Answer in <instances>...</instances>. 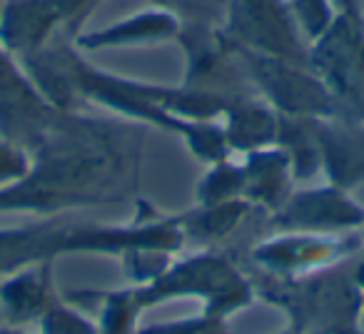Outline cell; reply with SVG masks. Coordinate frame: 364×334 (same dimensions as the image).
<instances>
[{
  "label": "cell",
  "instance_id": "30bf717a",
  "mask_svg": "<svg viewBox=\"0 0 364 334\" xmlns=\"http://www.w3.org/2000/svg\"><path fill=\"white\" fill-rule=\"evenodd\" d=\"M63 115L33 82L21 58L0 43V135L33 152Z\"/></svg>",
  "mask_w": 364,
  "mask_h": 334
},
{
  "label": "cell",
  "instance_id": "8fae6325",
  "mask_svg": "<svg viewBox=\"0 0 364 334\" xmlns=\"http://www.w3.org/2000/svg\"><path fill=\"white\" fill-rule=\"evenodd\" d=\"M364 249V239L354 235L272 232L250 247V264L274 277H299L332 264L347 262Z\"/></svg>",
  "mask_w": 364,
  "mask_h": 334
},
{
  "label": "cell",
  "instance_id": "f546056e",
  "mask_svg": "<svg viewBox=\"0 0 364 334\" xmlns=\"http://www.w3.org/2000/svg\"><path fill=\"white\" fill-rule=\"evenodd\" d=\"M277 334H297V332H294V329H289V327H287V329H284V332H277Z\"/></svg>",
  "mask_w": 364,
  "mask_h": 334
},
{
  "label": "cell",
  "instance_id": "4316f807",
  "mask_svg": "<svg viewBox=\"0 0 364 334\" xmlns=\"http://www.w3.org/2000/svg\"><path fill=\"white\" fill-rule=\"evenodd\" d=\"M287 3L292 6L294 16L299 18L302 31L307 33L309 41H314L329 26L334 13H337L332 6V0H287Z\"/></svg>",
  "mask_w": 364,
  "mask_h": 334
},
{
  "label": "cell",
  "instance_id": "8992f818",
  "mask_svg": "<svg viewBox=\"0 0 364 334\" xmlns=\"http://www.w3.org/2000/svg\"><path fill=\"white\" fill-rule=\"evenodd\" d=\"M223 33L242 50L309 65V38L287 0H230Z\"/></svg>",
  "mask_w": 364,
  "mask_h": 334
},
{
  "label": "cell",
  "instance_id": "7a4b0ae2",
  "mask_svg": "<svg viewBox=\"0 0 364 334\" xmlns=\"http://www.w3.org/2000/svg\"><path fill=\"white\" fill-rule=\"evenodd\" d=\"M130 222H97L80 212H63L33 220L21 227L0 230V277L36 262H55L70 254H102L120 262L140 249L177 252L185 247L180 217L160 212L145 200H135Z\"/></svg>",
  "mask_w": 364,
  "mask_h": 334
},
{
  "label": "cell",
  "instance_id": "ba28073f",
  "mask_svg": "<svg viewBox=\"0 0 364 334\" xmlns=\"http://www.w3.org/2000/svg\"><path fill=\"white\" fill-rule=\"evenodd\" d=\"M105 0H6L0 43L18 58L41 50L58 36L75 41Z\"/></svg>",
  "mask_w": 364,
  "mask_h": 334
},
{
  "label": "cell",
  "instance_id": "2e32d148",
  "mask_svg": "<svg viewBox=\"0 0 364 334\" xmlns=\"http://www.w3.org/2000/svg\"><path fill=\"white\" fill-rule=\"evenodd\" d=\"M242 198L264 217L277 212L294 193V175L282 147L269 145L242 155Z\"/></svg>",
  "mask_w": 364,
  "mask_h": 334
},
{
  "label": "cell",
  "instance_id": "d6986e66",
  "mask_svg": "<svg viewBox=\"0 0 364 334\" xmlns=\"http://www.w3.org/2000/svg\"><path fill=\"white\" fill-rule=\"evenodd\" d=\"M65 299L77 307L95 309L100 334H135L145 309L132 284L125 289H70Z\"/></svg>",
  "mask_w": 364,
  "mask_h": 334
},
{
  "label": "cell",
  "instance_id": "9c48e42d",
  "mask_svg": "<svg viewBox=\"0 0 364 334\" xmlns=\"http://www.w3.org/2000/svg\"><path fill=\"white\" fill-rule=\"evenodd\" d=\"M175 43L185 55L182 87L210 92L223 100L255 92L232 41L215 26H180Z\"/></svg>",
  "mask_w": 364,
  "mask_h": 334
},
{
  "label": "cell",
  "instance_id": "484cf974",
  "mask_svg": "<svg viewBox=\"0 0 364 334\" xmlns=\"http://www.w3.org/2000/svg\"><path fill=\"white\" fill-rule=\"evenodd\" d=\"M33 157L26 147L6 140L0 135V190H8L18 185L31 173Z\"/></svg>",
  "mask_w": 364,
  "mask_h": 334
},
{
  "label": "cell",
  "instance_id": "5b68a950",
  "mask_svg": "<svg viewBox=\"0 0 364 334\" xmlns=\"http://www.w3.org/2000/svg\"><path fill=\"white\" fill-rule=\"evenodd\" d=\"M309 68L332 92L342 117L364 122V11L334 13L309 41Z\"/></svg>",
  "mask_w": 364,
  "mask_h": 334
},
{
  "label": "cell",
  "instance_id": "4fadbf2b",
  "mask_svg": "<svg viewBox=\"0 0 364 334\" xmlns=\"http://www.w3.org/2000/svg\"><path fill=\"white\" fill-rule=\"evenodd\" d=\"M317 142L324 183L354 193L364 185V122L317 117Z\"/></svg>",
  "mask_w": 364,
  "mask_h": 334
},
{
  "label": "cell",
  "instance_id": "7402d4cb",
  "mask_svg": "<svg viewBox=\"0 0 364 334\" xmlns=\"http://www.w3.org/2000/svg\"><path fill=\"white\" fill-rule=\"evenodd\" d=\"M36 329L38 334H100L95 319L87 317L85 309L68 302L60 294L43 312V317L36 322Z\"/></svg>",
  "mask_w": 364,
  "mask_h": 334
},
{
  "label": "cell",
  "instance_id": "d4e9b609",
  "mask_svg": "<svg viewBox=\"0 0 364 334\" xmlns=\"http://www.w3.org/2000/svg\"><path fill=\"white\" fill-rule=\"evenodd\" d=\"M135 334H235V332L228 327V317L200 309V314H193V317L140 324Z\"/></svg>",
  "mask_w": 364,
  "mask_h": 334
},
{
  "label": "cell",
  "instance_id": "3957f363",
  "mask_svg": "<svg viewBox=\"0 0 364 334\" xmlns=\"http://www.w3.org/2000/svg\"><path fill=\"white\" fill-rule=\"evenodd\" d=\"M250 279L255 294L282 309L297 334H364V299L354 264L339 262L299 277H274L255 269Z\"/></svg>",
  "mask_w": 364,
  "mask_h": 334
},
{
  "label": "cell",
  "instance_id": "5bb4252c",
  "mask_svg": "<svg viewBox=\"0 0 364 334\" xmlns=\"http://www.w3.org/2000/svg\"><path fill=\"white\" fill-rule=\"evenodd\" d=\"M180 33V21L162 8H145L132 16L115 21L100 31H82L75 38L77 50L100 53V50H120V48H152L175 43Z\"/></svg>",
  "mask_w": 364,
  "mask_h": 334
},
{
  "label": "cell",
  "instance_id": "7c38bea8",
  "mask_svg": "<svg viewBox=\"0 0 364 334\" xmlns=\"http://www.w3.org/2000/svg\"><path fill=\"white\" fill-rule=\"evenodd\" d=\"M364 225V205L337 185H309L289 195L277 212L264 217L272 232L354 235Z\"/></svg>",
  "mask_w": 364,
  "mask_h": 334
},
{
  "label": "cell",
  "instance_id": "277c9868",
  "mask_svg": "<svg viewBox=\"0 0 364 334\" xmlns=\"http://www.w3.org/2000/svg\"><path fill=\"white\" fill-rule=\"evenodd\" d=\"M142 307L150 309L172 299H198L203 312L232 317L257 299L252 279L225 249H203L182 259L147 284H132Z\"/></svg>",
  "mask_w": 364,
  "mask_h": 334
},
{
  "label": "cell",
  "instance_id": "e0dca14e",
  "mask_svg": "<svg viewBox=\"0 0 364 334\" xmlns=\"http://www.w3.org/2000/svg\"><path fill=\"white\" fill-rule=\"evenodd\" d=\"M218 120L223 125L225 140L232 155H247V152L262 150L277 142L279 112L269 102H264L257 92L228 100Z\"/></svg>",
  "mask_w": 364,
  "mask_h": 334
},
{
  "label": "cell",
  "instance_id": "ffe728a7",
  "mask_svg": "<svg viewBox=\"0 0 364 334\" xmlns=\"http://www.w3.org/2000/svg\"><path fill=\"white\" fill-rule=\"evenodd\" d=\"M317 117H287L279 115L277 142L292 165V175L297 185H309L322 175V157L317 142Z\"/></svg>",
  "mask_w": 364,
  "mask_h": 334
},
{
  "label": "cell",
  "instance_id": "cb8c5ba5",
  "mask_svg": "<svg viewBox=\"0 0 364 334\" xmlns=\"http://www.w3.org/2000/svg\"><path fill=\"white\" fill-rule=\"evenodd\" d=\"M180 21V26H215L223 28L230 0H150Z\"/></svg>",
  "mask_w": 364,
  "mask_h": 334
},
{
  "label": "cell",
  "instance_id": "f1b7e54d",
  "mask_svg": "<svg viewBox=\"0 0 364 334\" xmlns=\"http://www.w3.org/2000/svg\"><path fill=\"white\" fill-rule=\"evenodd\" d=\"M0 334H31V332H23V327H6V324H3V327H0Z\"/></svg>",
  "mask_w": 364,
  "mask_h": 334
},
{
  "label": "cell",
  "instance_id": "1f68e13d",
  "mask_svg": "<svg viewBox=\"0 0 364 334\" xmlns=\"http://www.w3.org/2000/svg\"><path fill=\"white\" fill-rule=\"evenodd\" d=\"M3 3H6V0H0V11H3Z\"/></svg>",
  "mask_w": 364,
  "mask_h": 334
},
{
  "label": "cell",
  "instance_id": "603a6c76",
  "mask_svg": "<svg viewBox=\"0 0 364 334\" xmlns=\"http://www.w3.org/2000/svg\"><path fill=\"white\" fill-rule=\"evenodd\" d=\"M182 142L190 150V155L205 167L232 157L220 120H193L188 132L182 135Z\"/></svg>",
  "mask_w": 364,
  "mask_h": 334
},
{
  "label": "cell",
  "instance_id": "6da1fadb",
  "mask_svg": "<svg viewBox=\"0 0 364 334\" xmlns=\"http://www.w3.org/2000/svg\"><path fill=\"white\" fill-rule=\"evenodd\" d=\"M145 125L65 112L31 152V173L0 190V212L50 217L117 205L137 195Z\"/></svg>",
  "mask_w": 364,
  "mask_h": 334
},
{
  "label": "cell",
  "instance_id": "83f0119b",
  "mask_svg": "<svg viewBox=\"0 0 364 334\" xmlns=\"http://www.w3.org/2000/svg\"><path fill=\"white\" fill-rule=\"evenodd\" d=\"M332 6L337 13H362V0H332Z\"/></svg>",
  "mask_w": 364,
  "mask_h": 334
},
{
  "label": "cell",
  "instance_id": "ac0fdd59",
  "mask_svg": "<svg viewBox=\"0 0 364 334\" xmlns=\"http://www.w3.org/2000/svg\"><path fill=\"white\" fill-rule=\"evenodd\" d=\"M252 215H257V210L247 200H232L220 205H195L188 212H177V217L185 244L193 242L203 249H223L228 239L242 232Z\"/></svg>",
  "mask_w": 364,
  "mask_h": 334
},
{
  "label": "cell",
  "instance_id": "9a60e30c",
  "mask_svg": "<svg viewBox=\"0 0 364 334\" xmlns=\"http://www.w3.org/2000/svg\"><path fill=\"white\" fill-rule=\"evenodd\" d=\"M58 297L55 262H36L0 277V319L6 327H28Z\"/></svg>",
  "mask_w": 364,
  "mask_h": 334
},
{
  "label": "cell",
  "instance_id": "4dcf8cb0",
  "mask_svg": "<svg viewBox=\"0 0 364 334\" xmlns=\"http://www.w3.org/2000/svg\"><path fill=\"white\" fill-rule=\"evenodd\" d=\"M359 237H362V239H364V225H362V230H359Z\"/></svg>",
  "mask_w": 364,
  "mask_h": 334
},
{
  "label": "cell",
  "instance_id": "44dd1931",
  "mask_svg": "<svg viewBox=\"0 0 364 334\" xmlns=\"http://www.w3.org/2000/svg\"><path fill=\"white\" fill-rule=\"evenodd\" d=\"M242 198V165L232 157L208 165V173L195 185V205H220Z\"/></svg>",
  "mask_w": 364,
  "mask_h": 334
},
{
  "label": "cell",
  "instance_id": "52a82bcc",
  "mask_svg": "<svg viewBox=\"0 0 364 334\" xmlns=\"http://www.w3.org/2000/svg\"><path fill=\"white\" fill-rule=\"evenodd\" d=\"M240 50L255 92L287 117H342L332 92L309 65Z\"/></svg>",
  "mask_w": 364,
  "mask_h": 334
}]
</instances>
